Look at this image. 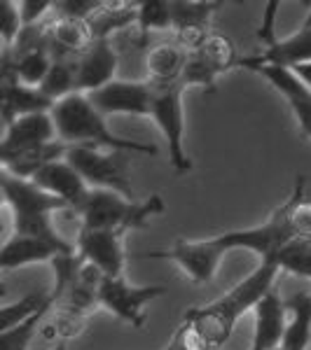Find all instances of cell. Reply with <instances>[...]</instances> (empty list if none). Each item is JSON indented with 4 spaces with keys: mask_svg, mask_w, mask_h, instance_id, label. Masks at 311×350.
<instances>
[{
    "mask_svg": "<svg viewBox=\"0 0 311 350\" xmlns=\"http://www.w3.org/2000/svg\"><path fill=\"white\" fill-rule=\"evenodd\" d=\"M281 273L276 257H264L241 283H236L227 295L218 297L206 306L192 308L185 313L183 327L195 334L201 350H220L234 334L241 315L253 310L274 290V280Z\"/></svg>",
    "mask_w": 311,
    "mask_h": 350,
    "instance_id": "6da1fadb",
    "label": "cell"
},
{
    "mask_svg": "<svg viewBox=\"0 0 311 350\" xmlns=\"http://www.w3.org/2000/svg\"><path fill=\"white\" fill-rule=\"evenodd\" d=\"M52 120L56 135L68 148L73 145H87V148H101L110 152H138V154H157L155 145L138 143L132 138L112 133L105 117L89 103L87 94H71L68 98L54 103Z\"/></svg>",
    "mask_w": 311,
    "mask_h": 350,
    "instance_id": "7a4b0ae2",
    "label": "cell"
},
{
    "mask_svg": "<svg viewBox=\"0 0 311 350\" xmlns=\"http://www.w3.org/2000/svg\"><path fill=\"white\" fill-rule=\"evenodd\" d=\"M0 187H3L5 203L12 211L16 234L40 236V239L59 243V245H75L64 239V234L54 224L56 213L71 211L64 201L38 187L33 180L16 178L8 171L0 173Z\"/></svg>",
    "mask_w": 311,
    "mask_h": 350,
    "instance_id": "3957f363",
    "label": "cell"
},
{
    "mask_svg": "<svg viewBox=\"0 0 311 350\" xmlns=\"http://www.w3.org/2000/svg\"><path fill=\"white\" fill-rule=\"evenodd\" d=\"M164 201L150 196L145 201H134L108 189H92L87 203L80 211V229H110V231H134L148 224L152 215H162Z\"/></svg>",
    "mask_w": 311,
    "mask_h": 350,
    "instance_id": "277c9868",
    "label": "cell"
},
{
    "mask_svg": "<svg viewBox=\"0 0 311 350\" xmlns=\"http://www.w3.org/2000/svg\"><path fill=\"white\" fill-rule=\"evenodd\" d=\"M185 84H166L155 87V100H152L150 120L157 124L169 148V161L178 175L192 171V161L185 150V105H183Z\"/></svg>",
    "mask_w": 311,
    "mask_h": 350,
    "instance_id": "5b68a950",
    "label": "cell"
},
{
    "mask_svg": "<svg viewBox=\"0 0 311 350\" xmlns=\"http://www.w3.org/2000/svg\"><path fill=\"white\" fill-rule=\"evenodd\" d=\"M66 159L92 189H108L127 196V199H134L132 180H129L122 163L115 159V152L87 148V145H73V148L66 150Z\"/></svg>",
    "mask_w": 311,
    "mask_h": 350,
    "instance_id": "8992f818",
    "label": "cell"
},
{
    "mask_svg": "<svg viewBox=\"0 0 311 350\" xmlns=\"http://www.w3.org/2000/svg\"><path fill=\"white\" fill-rule=\"evenodd\" d=\"M162 295H166L164 285L138 287L127 283L124 278H101L99 290H96V304L115 315L117 320L140 329L145 323V308Z\"/></svg>",
    "mask_w": 311,
    "mask_h": 350,
    "instance_id": "52a82bcc",
    "label": "cell"
},
{
    "mask_svg": "<svg viewBox=\"0 0 311 350\" xmlns=\"http://www.w3.org/2000/svg\"><path fill=\"white\" fill-rule=\"evenodd\" d=\"M143 259H171L176 262L183 273L188 275L192 283H211L218 273L220 262L225 259V252L216 245V241L211 239H199V241H185L180 239L173 243L171 247L164 250H150Z\"/></svg>",
    "mask_w": 311,
    "mask_h": 350,
    "instance_id": "ba28073f",
    "label": "cell"
},
{
    "mask_svg": "<svg viewBox=\"0 0 311 350\" xmlns=\"http://www.w3.org/2000/svg\"><path fill=\"white\" fill-rule=\"evenodd\" d=\"M124 231L80 229L75 236V250L84 264L99 271L103 278H124Z\"/></svg>",
    "mask_w": 311,
    "mask_h": 350,
    "instance_id": "9c48e42d",
    "label": "cell"
},
{
    "mask_svg": "<svg viewBox=\"0 0 311 350\" xmlns=\"http://www.w3.org/2000/svg\"><path fill=\"white\" fill-rule=\"evenodd\" d=\"M89 103L103 117L110 115H136L150 117L152 100H155V87L150 82H127L112 80L105 87L87 94Z\"/></svg>",
    "mask_w": 311,
    "mask_h": 350,
    "instance_id": "30bf717a",
    "label": "cell"
},
{
    "mask_svg": "<svg viewBox=\"0 0 311 350\" xmlns=\"http://www.w3.org/2000/svg\"><path fill=\"white\" fill-rule=\"evenodd\" d=\"M59 140L52 112H36V115L19 117L5 129L3 143H0V163H8L21 154L40 150Z\"/></svg>",
    "mask_w": 311,
    "mask_h": 350,
    "instance_id": "8fae6325",
    "label": "cell"
},
{
    "mask_svg": "<svg viewBox=\"0 0 311 350\" xmlns=\"http://www.w3.org/2000/svg\"><path fill=\"white\" fill-rule=\"evenodd\" d=\"M239 66L258 72L260 77H264L276 92L284 96L288 100V105H290L293 115H295L299 131L304 133V138L311 140V89L295 75V70H290V68H279V66L253 64V61H248V59H241Z\"/></svg>",
    "mask_w": 311,
    "mask_h": 350,
    "instance_id": "7c38bea8",
    "label": "cell"
},
{
    "mask_svg": "<svg viewBox=\"0 0 311 350\" xmlns=\"http://www.w3.org/2000/svg\"><path fill=\"white\" fill-rule=\"evenodd\" d=\"M31 180L38 185V187L49 191V194L56 196V199H61L71 211H75V213L82 211V206L87 203L89 194H92V187H89V185L84 183L82 175L68 163L66 157L59 161L47 163V166L40 168Z\"/></svg>",
    "mask_w": 311,
    "mask_h": 350,
    "instance_id": "4fadbf2b",
    "label": "cell"
},
{
    "mask_svg": "<svg viewBox=\"0 0 311 350\" xmlns=\"http://www.w3.org/2000/svg\"><path fill=\"white\" fill-rule=\"evenodd\" d=\"M77 252L75 245H59L54 241L40 239V236H28V234H14L3 243L0 250V267L5 271H14L28 264L38 262H54L61 255H71Z\"/></svg>",
    "mask_w": 311,
    "mask_h": 350,
    "instance_id": "5bb4252c",
    "label": "cell"
},
{
    "mask_svg": "<svg viewBox=\"0 0 311 350\" xmlns=\"http://www.w3.org/2000/svg\"><path fill=\"white\" fill-rule=\"evenodd\" d=\"M117 70V52L112 49L110 40H94L92 47L75 61L77 92L92 94L96 89L105 87L115 80Z\"/></svg>",
    "mask_w": 311,
    "mask_h": 350,
    "instance_id": "9a60e30c",
    "label": "cell"
},
{
    "mask_svg": "<svg viewBox=\"0 0 311 350\" xmlns=\"http://www.w3.org/2000/svg\"><path fill=\"white\" fill-rule=\"evenodd\" d=\"M253 315H256V327H253L251 350H279L288 327V306L279 292L271 290L253 308Z\"/></svg>",
    "mask_w": 311,
    "mask_h": 350,
    "instance_id": "2e32d148",
    "label": "cell"
},
{
    "mask_svg": "<svg viewBox=\"0 0 311 350\" xmlns=\"http://www.w3.org/2000/svg\"><path fill=\"white\" fill-rule=\"evenodd\" d=\"M52 108L54 103L40 92V87H28V84H21L10 72H3V100H0V110H3L5 129L14 120H19V117L36 115V112H52Z\"/></svg>",
    "mask_w": 311,
    "mask_h": 350,
    "instance_id": "e0dca14e",
    "label": "cell"
},
{
    "mask_svg": "<svg viewBox=\"0 0 311 350\" xmlns=\"http://www.w3.org/2000/svg\"><path fill=\"white\" fill-rule=\"evenodd\" d=\"M248 61L253 64H264V66H279V68H297L304 64H311V12L307 14L304 24L299 26L293 36L276 40L271 47L258 56H248Z\"/></svg>",
    "mask_w": 311,
    "mask_h": 350,
    "instance_id": "ac0fdd59",
    "label": "cell"
},
{
    "mask_svg": "<svg viewBox=\"0 0 311 350\" xmlns=\"http://www.w3.org/2000/svg\"><path fill=\"white\" fill-rule=\"evenodd\" d=\"M220 8V3H185V0H171L173 28L178 33V44L188 52L197 49L206 40L208 19Z\"/></svg>",
    "mask_w": 311,
    "mask_h": 350,
    "instance_id": "d6986e66",
    "label": "cell"
},
{
    "mask_svg": "<svg viewBox=\"0 0 311 350\" xmlns=\"http://www.w3.org/2000/svg\"><path fill=\"white\" fill-rule=\"evenodd\" d=\"M148 82L152 87H166V84L183 82L185 64H188V49L180 44H157L148 54Z\"/></svg>",
    "mask_w": 311,
    "mask_h": 350,
    "instance_id": "ffe728a7",
    "label": "cell"
},
{
    "mask_svg": "<svg viewBox=\"0 0 311 350\" xmlns=\"http://www.w3.org/2000/svg\"><path fill=\"white\" fill-rule=\"evenodd\" d=\"M288 327L281 350H307L311 343V295L299 292L286 301Z\"/></svg>",
    "mask_w": 311,
    "mask_h": 350,
    "instance_id": "44dd1931",
    "label": "cell"
},
{
    "mask_svg": "<svg viewBox=\"0 0 311 350\" xmlns=\"http://www.w3.org/2000/svg\"><path fill=\"white\" fill-rule=\"evenodd\" d=\"M136 5L138 3H103L101 10L89 19L92 26L94 40H108L110 33L117 28L129 26L132 21H136Z\"/></svg>",
    "mask_w": 311,
    "mask_h": 350,
    "instance_id": "7402d4cb",
    "label": "cell"
},
{
    "mask_svg": "<svg viewBox=\"0 0 311 350\" xmlns=\"http://www.w3.org/2000/svg\"><path fill=\"white\" fill-rule=\"evenodd\" d=\"M75 61L77 59H54V66L49 75L40 84V92L47 96L52 103L68 98L77 92V77H75Z\"/></svg>",
    "mask_w": 311,
    "mask_h": 350,
    "instance_id": "603a6c76",
    "label": "cell"
},
{
    "mask_svg": "<svg viewBox=\"0 0 311 350\" xmlns=\"http://www.w3.org/2000/svg\"><path fill=\"white\" fill-rule=\"evenodd\" d=\"M136 26L140 31V42L148 40L152 31L173 28L171 0H143L136 5Z\"/></svg>",
    "mask_w": 311,
    "mask_h": 350,
    "instance_id": "cb8c5ba5",
    "label": "cell"
},
{
    "mask_svg": "<svg viewBox=\"0 0 311 350\" xmlns=\"http://www.w3.org/2000/svg\"><path fill=\"white\" fill-rule=\"evenodd\" d=\"M274 257L281 271L311 280V239H293Z\"/></svg>",
    "mask_w": 311,
    "mask_h": 350,
    "instance_id": "d4e9b609",
    "label": "cell"
},
{
    "mask_svg": "<svg viewBox=\"0 0 311 350\" xmlns=\"http://www.w3.org/2000/svg\"><path fill=\"white\" fill-rule=\"evenodd\" d=\"M47 304H54L52 295H42V292H33V295H26L24 299H19L16 304H8L0 310V332L12 329V327L26 323L28 318L42 310Z\"/></svg>",
    "mask_w": 311,
    "mask_h": 350,
    "instance_id": "484cf974",
    "label": "cell"
},
{
    "mask_svg": "<svg viewBox=\"0 0 311 350\" xmlns=\"http://www.w3.org/2000/svg\"><path fill=\"white\" fill-rule=\"evenodd\" d=\"M218 77H220V72L208 64V59L201 54L199 47L188 52V64H185V72H183L185 87H201V89L213 92Z\"/></svg>",
    "mask_w": 311,
    "mask_h": 350,
    "instance_id": "4316f807",
    "label": "cell"
},
{
    "mask_svg": "<svg viewBox=\"0 0 311 350\" xmlns=\"http://www.w3.org/2000/svg\"><path fill=\"white\" fill-rule=\"evenodd\" d=\"M201 54L208 59V64H211L216 70L223 75L225 70H229V68H234L239 64V59H236V47L234 42L229 40V38L225 36H218V33H213V36H208L206 40L199 44Z\"/></svg>",
    "mask_w": 311,
    "mask_h": 350,
    "instance_id": "83f0119b",
    "label": "cell"
},
{
    "mask_svg": "<svg viewBox=\"0 0 311 350\" xmlns=\"http://www.w3.org/2000/svg\"><path fill=\"white\" fill-rule=\"evenodd\" d=\"M52 308V304H47L42 310H38L33 318H28L26 323L12 327V329L0 332V350H28V343L33 341V336L38 334V327H40L45 313Z\"/></svg>",
    "mask_w": 311,
    "mask_h": 350,
    "instance_id": "f1b7e54d",
    "label": "cell"
},
{
    "mask_svg": "<svg viewBox=\"0 0 311 350\" xmlns=\"http://www.w3.org/2000/svg\"><path fill=\"white\" fill-rule=\"evenodd\" d=\"M21 31V16H19V8L16 3H10V0H3L0 3V36H3V49H12L14 42L19 40Z\"/></svg>",
    "mask_w": 311,
    "mask_h": 350,
    "instance_id": "f546056e",
    "label": "cell"
},
{
    "mask_svg": "<svg viewBox=\"0 0 311 350\" xmlns=\"http://www.w3.org/2000/svg\"><path fill=\"white\" fill-rule=\"evenodd\" d=\"M101 5L103 3H99V0H61V3H54V10L66 19L89 21L101 10Z\"/></svg>",
    "mask_w": 311,
    "mask_h": 350,
    "instance_id": "4dcf8cb0",
    "label": "cell"
},
{
    "mask_svg": "<svg viewBox=\"0 0 311 350\" xmlns=\"http://www.w3.org/2000/svg\"><path fill=\"white\" fill-rule=\"evenodd\" d=\"M16 8H19L21 26L36 28L40 26L42 16L54 8V3H49V0H21V3H16Z\"/></svg>",
    "mask_w": 311,
    "mask_h": 350,
    "instance_id": "1f68e13d",
    "label": "cell"
},
{
    "mask_svg": "<svg viewBox=\"0 0 311 350\" xmlns=\"http://www.w3.org/2000/svg\"><path fill=\"white\" fill-rule=\"evenodd\" d=\"M293 231L295 239H311V203L304 199V189L293 208Z\"/></svg>",
    "mask_w": 311,
    "mask_h": 350,
    "instance_id": "d6a6232c",
    "label": "cell"
},
{
    "mask_svg": "<svg viewBox=\"0 0 311 350\" xmlns=\"http://www.w3.org/2000/svg\"><path fill=\"white\" fill-rule=\"evenodd\" d=\"M276 12H279V3L271 0V3L264 5V14H262V24H260V31H258V40L264 44V49L271 47L279 38H276Z\"/></svg>",
    "mask_w": 311,
    "mask_h": 350,
    "instance_id": "836d02e7",
    "label": "cell"
},
{
    "mask_svg": "<svg viewBox=\"0 0 311 350\" xmlns=\"http://www.w3.org/2000/svg\"><path fill=\"white\" fill-rule=\"evenodd\" d=\"M49 350H68V343H66V341H59L56 346H52Z\"/></svg>",
    "mask_w": 311,
    "mask_h": 350,
    "instance_id": "e575fe53",
    "label": "cell"
}]
</instances>
